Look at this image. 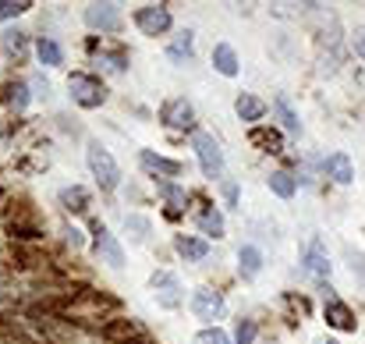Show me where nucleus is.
<instances>
[{
	"mask_svg": "<svg viewBox=\"0 0 365 344\" xmlns=\"http://www.w3.org/2000/svg\"><path fill=\"white\" fill-rule=\"evenodd\" d=\"M68 93L82 110H96L107 103V82L93 71H71L68 75Z\"/></svg>",
	"mask_w": 365,
	"mask_h": 344,
	"instance_id": "obj_1",
	"label": "nucleus"
},
{
	"mask_svg": "<svg viewBox=\"0 0 365 344\" xmlns=\"http://www.w3.org/2000/svg\"><path fill=\"white\" fill-rule=\"evenodd\" d=\"M86 164H89V174L96 178L100 192H114V188L121 185V167H117V160L110 156L107 146L89 142V146H86Z\"/></svg>",
	"mask_w": 365,
	"mask_h": 344,
	"instance_id": "obj_2",
	"label": "nucleus"
},
{
	"mask_svg": "<svg viewBox=\"0 0 365 344\" xmlns=\"http://www.w3.org/2000/svg\"><path fill=\"white\" fill-rule=\"evenodd\" d=\"M192 149H195L199 167H202L206 178H220V174H224V149H220L216 135H209V132H195V135H192Z\"/></svg>",
	"mask_w": 365,
	"mask_h": 344,
	"instance_id": "obj_3",
	"label": "nucleus"
},
{
	"mask_svg": "<svg viewBox=\"0 0 365 344\" xmlns=\"http://www.w3.org/2000/svg\"><path fill=\"white\" fill-rule=\"evenodd\" d=\"M160 125L170 132H192L195 135V107L185 96H170L160 107Z\"/></svg>",
	"mask_w": 365,
	"mask_h": 344,
	"instance_id": "obj_4",
	"label": "nucleus"
},
{
	"mask_svg": "<svg viewBox=\"0 0 365 344\" xmlns=\"http://www.w3.org/2000/svg\"><path fill=\"white\" fill-rule=\"evenodd\" d=\"M89 54H93L96 64H103V68L114 71V75L128 71V61H132L128 47H121V43H107V40H96V36L89 40Z\"/></svg>",
	"mask_w": 365,
	"mask_h": 344,
	"instance_id": "obj_5",
	"label": "nucleus"
},
{
	"mask_svg": "<svg viewBox=\"0 0 365 344\" xmlns=\"http://www.w3.org/2000/svg\"><path fill=\"white\" fill-rule=\"evenodd\" d=\"M170 25H174V18H170V11L163 8V4H146V8H139L135 11V29L142 33V36H167L170 33Z\"/></svg>",
	"mask_w": 365,
	"mask_h": 344,
	"instance_id": "obj_6",
	"label": "nucleus"
},
{
	"mask_svg": "<svg viewBox=\"0 0 365 344\" xmlns=\"http://www.w3.org/2000/svg\"><path fill=\"white\" fill-rule=\"evenodd\" d=\"M149 287H153L160 309H178V305L185 302L181 280H178V273H170V270H156V273L149 277Z\"/></svg>",
	"mask_w": 365,
	"mask_h": 344,
	"instance_id": "obj_7",
	"label": "nucleus"
},
{
	"mask_svg": "<svg viewBox=\"0 0 365 344\" xmlns=\"http://www.w3.org/2000/svg\"><path fill=\"white\" fill-rule=\"evenodd\" d=\"M93 248H96V256H100L107 266H114V270L124 266V248H121V241L107 231L103 220H93Z\"/></svg>",
	"mask_w": 365,
	"mask_h": 344,
	"instance_id": "obj_8",
	"label": "nucleus"
},
{
	"mask_svg": "<svg viewBox=\"0 0 365 344\" xmlns=\"http://www.w3.org/2000/svg\"><path fill=\"white\" fill-rule=\"evenodd\" d=\"M121 8L117 4H89L86 8V25L93 33H117L121 29Z\"/></svg>",
	"mask_w": 365,
	"mask_h": 344,
	"instance_id": "obj_9",
	"label": "nucleus"
},
{
	"mask_svg": "<svg viewBox=\"0 0 365 344\" xmlns=\"http://www.w3.org/2000/svg\"><path fill=\"white\" fill-rule=\"evenodd\" d=\"M139 164H142L146 174H156V178H163V181H174V178L185 174V164H181V160L160 156V153H153V149H142V153H139Z\"/></svg>",
	"mask_w": 365,
	"mask_h": 344,
	"instance_id": "obj_10",
	"label": "nucleus"
},
{
	"mask_svg": "<svg viewBox=\"0 0 365 344\" xmlns=\"http://www.w3.org/2000/svg\"><path fill=\"white\" fill-rule=\"evenodd\" d=\"M224 294L216 291V287H199V291H192V312L199 316V319H206V323H213V319H220L224 316Z\"/></svg>",
	"mask_w": 365,
	"mask_h": 344,
	"instance_id": "obj_11",
	"label": "nucleus"
},
{
	"mask_svg": "<svg viewBox=\"0 0 365 344\" xmlns=\"http://www.w3.org/2000/svg\"><path fill=\"white\" fill-rule=\"evenodd\" d=\"M323 319H326V326H333V330H340V333H354V330H358V316H354V309L344 305L340 298H326V305H323Z\"/></svg>",
	"mask_w": 365,
	"mask_h": 344,
	"instance_id": "obj_12",
	"label": "nucleus"
},
{
	"mask_svg": "<svg viewBox=\"0 0 365 344\" xmlns=\"http://www.w3.org/2000/svg\"><path fill=\"white\" fill-rule=\"evenodd\" d=\"M57 202H61L64 213H71V217H86V213L93 210V192L82 188V185H68V188L57 192Z\"/></svg>",
	"mask_w": 365,
	"mask_h": 344,
	"instance_id": "obj_13",
	"label": "nucleus"
},
{
	"mask_svg": "<svg viewBox=\"0 0 365 344\" xmlns=\"http://www.w3.org/2000/svg\"><path fill=\"white\" fill-rule=\"evenodd\" d=\"M29 100H33L29 82H22V79H4V82H0V107H8V110H25Z\"/></svg>",
	"mask_w": 365,
	"mask_h": 344,
	"instance_id": "obj_14",
	"label": "nucleus"
},
{
	"mask_svg": "<svg viewBox=\"0 0 365 344\" xmlns=\"http://www.w3.org/2000/svg\"><path fill=\"white\" fill-rule=\"evenodd\" d=\"M195 220H199V231L202 234H213V238H224V217L220 210H213V202L206 195H195Z\"/></svg>",
	"mask_w": 365,
	"mask_h": 344,
	"instance_id": "obj_15",
	"label": "nucleus"
},
{
	"mask_svg": "<svg viewBox=\"0 0 365 344\" xmlns=\"http://www.w3.org/2000/svg\"><path fill=\"white\" fill-rule=\"evenodd\" d=\"M248 142H252L255 149L270 153V156H280V153H284V135H280L277 128H270V125H252Z\"/></svg>",
	"mask_w": 365,
	"mask_h": 344,
	"instance_id": "obj_16",
	"label": "nucleus"
},
{
	"mask_svg": "<svg viewBox=\"0 0 365 344\" xmlns=\"http://www.w3.org/2000/svg\"><path fill=\"white\" fill-rule=\"evenodd\" d=\"M323 174H326L330 181H337V185H351V181H354V164H351L347 153H330V156L323 160Z\"/></svg>",
	"mask_w": 365,
	"mask_h": 344,
	"instance_id": "obj_17",
	"label": "nucleus"
},
{
	"mask_svg": "<svg viewBox=\"0 0 365 344\" xmlns=\"http://www.w3.org/2000/svg\"><path fill=\"white\" fill-rule=\"evenodd\" d=\"M160 195H163V202H167L163 217H167V220H181L185 210H188V192H185L181 185H174V181H163V185H160Z\"/></svg>",
	"mask_w": 365,
	"mask_h": 344,
	"instance_id": "obj_18",
	"label": "nucleus"
},
{
	"mask_svg": "<svg viewBox=\"0 0 365 344\" xmlns=\"http://www.w3.org/2000/svg\"><path fill=\"white\" fill-rule=\"evenodd\" d=\"M0 50H4L15 64H25V61H29V33H22V29H4V36H0Z\"/></svg>",
	"mask_w": 365,
	"mask_h": 344,
	"instance_id": "obj_19",
	"label": "nucleus"
},
{
	"mask_svg": "<svg viewBox=\"0 0 365 344\" xmlns=\"http://www.w3.org/2000/svg\"><path fill=\"white\" fill-rule=\"evenodd\" d=\"M174 252H178L185 263H199V259H206L209 241L199 238V234H174Z\"/></svg>",
	"mask_w": 365,
	"mask_h": 344,
	"instance_id": "obj_20",
	"label": "nucleus"
},
{
	"mask_svg": "<svg viewBox=\"0 0 365 344\" xmlns=\"http://www.w3.org/2000/svg\"><path fill=\"white\" fill-rule=\"evenodd\" d=\"M305 270H308V273H315L319 280H323V277H330V270H333V263H330V256H326V245H323L319 238H312V241H308V248H305Z\"/></svg>",
	"mask_w": 365,
	"mask_h": 344,
	"instance_id": "obj_21",
	"label": "nucleus"
},
{
	"mask_svg": "<svg viewBox=\"0 0 365 344\" xmlns=\"http://www.w3.org/2000/svg\"><path fill=\"white\" fill-rule=\"evenodd\" d=\"M213 68H216L224 79H238V71H241L238 50H234L231 43H216V47H213Z\"/></svg>",
	"mask_w": 365,
	"mask_h": 344,
	"instance_id": "obj_22",
	"label": "nucleus"
},
{
	"mask_svg": "<svg viewBox=\"0 0 365 344\" xmlns=\"http://www.w3.org/2000/svg\"><path fill=\"white\" fill-rule=\"evenodd\" d=\"M234 110H238L241 121H262V117H266V100H259V96H252V93H238Z\"/></svg>",
	"mask_w": 365,
	"mask_h": 344,
	"instance_id": "obj_23",
	"label": "nucleus"
},
{
	"mask_svg": "<svg viewBox=\"0 0 365 344\" xmlns=\"http://www.w3.org/2000/svg\"><path fill=\"white\" fill-rule=\"evenodd\" d=\"M273 110H277V117H280V128L284 132H291V135H301V117H298V110L291 107V100L280 93V96H273Z\"/></svg>",
	"mask_w": 365,
	"mask_h": 344,
	"instance_id": "obj_24",
	"label": "nucleus"
},
{
	"mask_svg": "<svg viewBox=\"0 0 365 344\" xmlns=\"http://www.w3.org/2000/svg\"><path fill=\"white\" fill-rule=\"evenodd\" d=\"M192 50H195V33H192V29H181V33L174 36V43L167 47V57H170L174 64H185V61H192Z\"/></svg>",
	"mask_w": 365,
	"mask_h": 344,
	"instance_id": "obj_25",
	"label": "nucleus"
},
{
	"mask_svg": "<svg viewBox=\"0 0 365 344\" xmlns=\"http://www.w3.org/2000/svg\"><path fill=\"white\" fill-rule=\"evenodd\" d=\"M259 270H262V252L255 245H241L238 248V273L252 280V277H259Z\"/></svg>",
	"mask_w": 365,
	"mask_h": 344,
	"instance_id": "obj_26",
	"label": "nucleus"
},
{
	"mask_svg": "<svg viewBox=\"0 0 365 344\" xmlns=\"http://www.w3.org/2000/svg\"><path fill=\"white\" fill-rule=\"evenodd\" d=\"M36 54H40V61L50 64V68L64 64V50H61V43L50 40V36H40V40H36Z\"/></svg>",
	"mask_w": 365,
	"mask_h": 344,
	"instance_id": "obj_27",
	"label": "nucleus"
},
{
	"mask_svg": "<svg viewBox=\"0 0 365 344\" xmlns=\"http://www.w3.org/2000/svg\"><path fill=\"white\" fill-rule=\"evenodd\" d=\"M266 181H270V192H273V195H280V199H291V195L298 192V181H294L287 171H273Z\"/></svg>",
	"mask_w": 365,
	"mask_h": 344,
	"instance_id": "obj_28",
	"label": "nucleus"
},
{
	"mask_svg": "<svg viewBox=\"0 0 365 344\" xmlns=\"http://www.w3.org/2000/svg\"><path fill=\"white\" fill-rule=\"evenodd\" d=\"M124 231H132V241H135V245H146L153 227H149V220H146V217L132 213V217H124Z\"/></svg>",
	"mask_w": 365,
	"mask_h": 344,
	"instance_id": "obj_29",
	"label": "nucleus"
},
{
	"mask_svg": "<svg viewBox=\"0 0 365 344\" xmlns=\"http://www.w3.org/2000/svg\"><path fill=\"white\" fill-rule=\"evenodd\" d=\"M280 305L291 309V319H287V323H301V319L308 316V298H301V294H284Z\"/></svg>",
	"mask_w": 365,
	"mask_h": 344,
	"instance_id": "obj_30",
	"label": "nucleus"
},
{
	"mask_svg": "<svg viewBox=\"0 0 365 344\" xmlns=\"http://www.w3.org/2000/svg\"><path fill=\"white\" fill-rule=\"evenodd\" d=\"M255 333H259V326H255V319H248V316H241V319L234 323V344H255Z\"/></svg>",
	"mask_w": 365,
	"mask_h": 344,
	"instance_id": "obj_31",
	"label": "nucleus"
},
{
	"mask_svg": "<svg viewBox=\"0 0 365 344\" xmlns=\"http://www.w3.org/2000/svg\"><path fill=\"white\" fill-rule=\"evenodd\" d=\"M29 8H33L29 0H0V22H11V18L25 15Z\"/></svg>",
	"mask_w": 365,
	"mask_h": 344,
	"instance_id": "obj_32",
	"label": "nucleus"
},
{
	"mask_svg": "<svg viewBox=\"0 0 365 344\" xmlns=\"http://www.w3.org/2000/svg\"><path fill=\"white\" fill-rule=\"evenodd\" d=\"M195 344H231V337H227L220 326H206V330H199Z\"/></svg>",
	"mask_w": 365,
	"mask_h": 344,
	"instance_id": "obj_33",
	"label": "nucleus"
},
{
	"mask_svg": "<svg viewBox=\"0 0 365 344\" xmlns=\"http://www.w3.org/2000/svg\"><path fill=\"white\" fill-rule=\"evenodd\" d=\"M351 47H354V54L365 61V25H358V29L351 33Z\"/></svg>",
	"mask_w": 365,
	"mask_h": 344,
	"instance_id": "obj_34",
	"label": "nucleus"
},
{
	"mask_svg": "<svg viewBox=\"0 0 365 344\" xmlns=\"http://www.w3.org/2000/svg\"><path fill=\"white\" fill-rule=\"evenodd\" d=\"M64 241H68L71 248H82V245H86V241H82V231H79V227H71V224L64 227Z\"/></svg>",
	"mask_w": 365,
	"mask_h": 344,
	"instance_id": "obj_35",
	"label": "nucleus"
},
{
	"mask_svg": "<svg viewBox=\"0 0 365 344\" xmlns=\"http://www.w3.org/2000/svg\"><path fill=\"white\" fill-rule=\"evenodd\" d=\"M224 199H227V206H238V185L234 181H224Z\"/></svg>",
	"mask_w": 365,
	"mask_h": 344,
	"instance_id": "obj_36",
	"label": "nucleus"
},
{
	"mask_svg": "<svg viewBox=\"0 0 365 344\" xmlns=\"http://www.w3.org/2000/svg\"><path fill=\"white\" fill-rule=\"evenodd\" d=\"M33 89H40V96H47V93H50V82H47V79H33Z\"/></svg>",
	"mask_w": 365,
	"mask_h": 344,
	"instance_id": "obj_37",
	"label": "nucleus"
},
{
	"mask_svg": "<svg viewBox=\"0 0 365 344\" xmlns=\"http://www.w3.org/2000/svg\"><path fill=\"white\" fill-rule=\"evenodd\" d=\"M323 344H337V340H323Z\"/></svg>",
	"mask_w": 365,
	"mask_h": 344,
	"instance_id": "obj_38",
	"label": "nucleus"
}]
</instances>
